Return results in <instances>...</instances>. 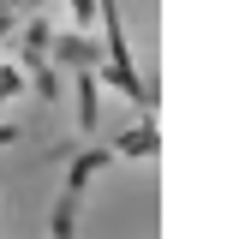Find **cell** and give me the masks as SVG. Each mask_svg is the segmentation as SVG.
Returning a JSON list of instances; mask_svg holds the SVG:
<instances>
[{
  "instance_id": "cell-1",
  "label": "cell",
  "mask_w": 251,
  "mask_h": 239,
  "mask_svg": "<svg viewBox=\"0 0 251 239\" xmlns=\"http://www.w3.org/2000/svg\"><path fill=\"white\" fill-rule=\"evenodd\" d=\"M42 6H48V0H0V48H6V42H12Z\"/></svg>"
}]
</instances>
